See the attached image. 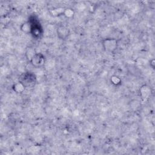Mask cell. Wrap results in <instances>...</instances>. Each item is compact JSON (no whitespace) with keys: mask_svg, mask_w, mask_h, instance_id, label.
<instances>
[{"mask_svg":"<svg viewBox=\"0 0 155 155\" xmlns=\"http://www.w3.org/2000/svg\"><path fill=\"white\" fill-rule=\"evenodd\" d=\"M104 46L106 50L109 51H113L116 48L117 42L113 39H107L104 41Z\"/></svg>","mask_w":155,"mask_h":155,"instance_id":"cell-1","label":"cell"},{"mask_svg":"<svg viewBox=\"0 0 155 155\" xmlns=\"http://www.w3.org/2000/svg\"><path fill=\"white\" fill-rule=\"evenodd\" d=\"M150 92V89L147 87V86H144V87H143L141 89V95L143 96V98H147Z\"/></svg>","mask_w":155,"mask_h":155,"instance_id":"cell-2","label":"cell"}]
</instances>
